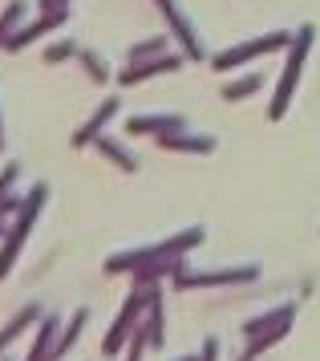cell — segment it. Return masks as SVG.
<instances>
[{"label": "cell", "instance_id": "cell-1", "mask_svg": "<svg viewBox=\"0 0 320 361\" xmlns=\"http://www.w3.org/2000/svg\"><path fill=\"white\" fill-rule=\"evenodd\" d=\"M288 45V33H272V37H259V41H247V45H235V49H227L223 57H215V66L219 69H231L247 61V57H256V53H268V49H284Z\"/></svg>", "mask_w": 320, "mask_h": 361}, {"label": "cell", "instance_id": "cell-2", "mask_svg": "<svg viewBox=\"0 0 320 361\" xmlns=\"http://www.w3.org/2000/svg\"><path fill=\"white\" fill-rule=\"evenodd\" d=\"M308 37H312V29H304V33H300V45L292 49L288 73L280 78V90H276V98H272V118L284 114V106H288V98H292V82H296V73H300V61H304V41H308Z\"/></svg>", "mask_w": 320, "mask_h": 361}, {"label": "cell", "instance_id": "cell-3", "mask_svg": "<svg viewBox=\"0 0 320 361\" xmlns=\"http://www.w3.org/2000/svg\"><path fill=\"white\" fill-rule=\"evenodd\" d=\"M162 8H166V17H171V25H175V33L183 37V45L191 49V57H203V41L195 37V29H191V17L178 8V0H162Z\"/></svg>", "mask_w": 320, "mask_h": 361}, {"label": "cell", "instance_id": "cell-4", "mask_svg": "<svg viewBox=\"0 0 320 361\" xmlns=\"http://www.w3.org/2000/svg\"><path fill=\"white\" fill-rule=\"evenodd\" d=\"M138 305H142V296L134 293V296H130V305H126V312H122V317H118V325L110 329V337H106V353H110V357L122 349V337H126L130 325H134V309H138Z\"/></svg>", "mask_w": 320, "mask_h": 361}, {"label": "cell", "instance_id": "cell-5", "mask_svg": "<svg viewBox=\"0 0 320 361\" xmlns=\"http://www.w3.org/2000/svg\"><path fill=\"white\" fill-rule=\"evenodd\" d=\"M61 20H65V8H57V13H49V17H41V20H37V25H29V29H20V33H16V37H8L4 45H8V49H20L25 41H32V37H41V33H45V29H57Z\"/></svg>", "mask_w": 320, "mask_h": 361}, {"label": "cell", "instance_id": "cell-6", "mask_svg": "<svg viewBox=\"0 0 320 361\" xmlns=\"http://www.w3.org/2000/svg\"><path fill=\"white\" fill-rule=\"evenodd\" d=\"M118 114V102H106V106H101V110H97L94 118H90V122H85V126H81L78 134H73V142H78V147H85V142H90V138H97V130H101V126H106V122H110V118Z\"/></svg>", "mask_w": 320, "mask_h": 361}, {"label": "cell", "instance_id": "cell-7", "mask_svg": "<svg viewBox=\"0 0 320 361\" xmlns=\"http://www.w3.org/2000/svg\"><path fill=\"white\" fill-rule=\"evenodd\" d=\"M162 142L166 147H187V150H199V154H207V150H215V138L211 134H187V138H171V134H162Z\"/></svg>", "mask_w": 320, "mask_h": 361}, {"label": "cell", "instance_id": "cell-8", "mask_svg": "<svg viewBox=\"0 0 320 361\" xmlns=\"http://www.w3.org/2000/svg\"><path fill=\"white\" fill-rule=\"evenodd\" d=\"M97 147L106 150V154H110L113 163H122V166H126V171H138V159H134V154H126V147H118L113 138H101Z\"/></svg>", "mask_w": 320, "mask_h": 361}, {"label": "cell", "instance_id": "cell-9", "mask_svg": "<svg viewBox=\"0 0 320 361\" xmlns=\"http://www.w3.org/2000/svg\"><path fill=\"white\" fill-rule=\"evenodd\" d=\"M259 85H264V78H259V73H247V78H240L235 85H227L223 98H243V94H256Z\"/></svg>", "mask_w": 320, "mask_h": 361}, {"label": "cell", "instance_id": "cell-10", "mask_svg": "<svg viewBox=\"0 0 320 361\" xmlns=\"http://www.w3.org/2000/svg\"><path fill=\"white\" fill-rule=\"evenodd\" d=\"M32 317H37V309H25V312H20V317L13 321V325H4V333H0V349H4V341H13L16 333H20V329H25V325L32 321Z\"/></svg>", "mask_w": 320, "mask_h": 361}, {"label": "cell", "instance_id": "cell-11", "mask_svg": "<svg viewBox=\"0 0 320 361\" xmlns=\"http://www.w3.org/2000/svg\"><path fill=\"white\" fill-rule=\"evenodd\" d=\"M20 13H25V0H13V8L0 17V41H4V33H8V29L16 25V17H20Z\"/></svg>", "mask_w": 320, "mask_h": 361}, {"label": "cell", "instance_id": "cell-12", "mask_svg": "<svg viewBox=\"0 0 320 361\" xmlns=\"http://www.w3.org/2000/svg\"><path fill=\"white\" fill-rule=\"evenodd\" d=\"M81 66L90 69V73H94L97 82H106V66H101V61H97L94 53H81Z\"/></svg>", "mask_w": 320, "mask_h": 361}, {"label": "cell", "instance_id": "cell-13", "mask_svg": "<svg viewBox=\"0 0 320 361\" xmlns=\"http://www.w3.org/2000/svg\"><path fill=\"white\" fill-rule=\"evenodd\" d=\"M73 53V45L65 41V45H49V53H45V61H61V57H69Z\"/></svg>", "mask_w": 320, "mask_h": 361}, {"label": "cell", "instance_id": "cell-14", "mask_svg": "<svg viewBox=\"0 0 320 361\" xmlns=\"http://www.w3.org/2000/svg\"><path fill=\"white\" fill-rule=\"evenodd\" d=\"M53 4H57V0H45V8H53Z\"/></svg>", "mask_w": 320, "mask_h": 361}]
</instances>
